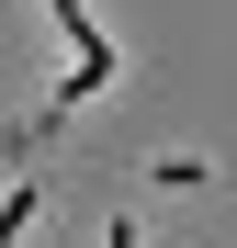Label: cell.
Listing matches in <instances>:
<instances>
[{
  "instance_id": "6da1fadb",
  "label": "cell",
  "mask_w": 237,
  "mask_h": 248,
  "mask_svg": "<svg viewBox=\"0 0 237 248\" xmlns=\"http://www.w3.org/2000/svg\"><path fill=\"white\" fill-rule=\"evenodd\" d=\"M23 226H34V181H23V192H12V203H0V248H12V237H23Z\"/></svg>"
}]
</instances>
